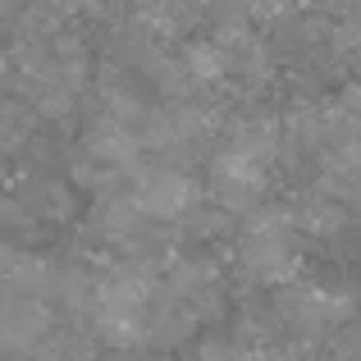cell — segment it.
Masks as SVG:
<instances>
[{
  "instance_id": "52a82bcc",
  "label": "cell",
  "mask_w": 361,
  "mask_h": 361,
  "mask_svg": "<svg viewBox=\"0 0 361 361\" xmlns=\"http://www.w3.org/2000/svg\"><path fill=\"white\" fill-rule=\"evenodd\" d=\"M82 151H87L82 160L106 165V169H115V174H137V165H142V142H137V133L119 128V123H110V119H97V123H92L87 137H82Z\"/></svg>"
},
{
  "instance_id": "30bf717a",
  "label": "cell",
  "mask_w": 361,
  "mask_h": 361,
  "mask_svg": "<svg viewBox=\"0 0 361 361\" xmlns=\"http://www.w3.org/2000/svg\"><path fill=\"white\" fill-rule=\"evenodd\" d=\"M288 220H293V229L311 233V238H334V233L343 229L348 211L338 202H329L325 192H311V197H302V202L288 211Z\"/></svg>"
},
{
  "instance_id": "8992f818",
  "label": "cell",
  "mask_w": 361,
  "mask_h": 361,
  "mask_svg": "<svg viewBox=\"0 0 361 361\" xmlns=\"http://www.w3.org/2000/svg\"><path fill=\"white\" fill-rule=\"evenodd\" d=\"M55 329L51 307L37 298H14L5 293L0 298V353L9 357H32L46 343V334Z\"/></svg>"
},
{
  "instance_id": "9c48e42d",
  "label": "cell",
  "mask_w": 361,
  "mask_h": 361,
  "mask_svg": "<svg viewBox=\"0 0 361 361\" xmlns=\"http://www.w3.org/2000/svg\"><path fill=\"white\" fill-rule=\"evenodd\" d=\"M197 18V0H137V23L156 42H178Z\"/></svg>"
},
{
  "instance_id": "6da1fadb",
  "label": "cell",
  "mask_w": 361,
  "mask_h": 361,
  "mask_svg": "<svg viewBox=\"0 0 361 361\" xmlns=\"http://www.w3.org/2000/svg\"><path fill=\"white\" fill-rule=\"evenodd\" d=\"M151 293H156V283L137 265H123L101 283H92V329H97L101 343L115 348V353H133V348L147 343Z\"/></svg>"
},
{
  "instance_id": "ba28073f",
  "label": "cell",
  "mask_w": 361,
  "mask_h": 361,
  "mask_svg": "<svg viewBox=\"0 0 361 361\" xmlns=\"http://www.w3.org/2000/svg\"><path fill=\"white\" fill-rule=\"evenodd\" d=\"M142 229H147V224H142L133 197H106V202L92 211V224H87V233L106 247H123L128 238H137Z\"/></svg>"
},
{
  "instance_id": "277c9868",
  "label": "cell",
  "mask_w": 361,
  "mask_h": 361,
  "mask_svg": "<svg viewBox=\"0 0 361 361\" xmlns=\"http://www.w3.org/2000/svg\"><path fill=\"white\" fill-rule=\"evenodd\" d=\"M133 206H137L142 220H188V215L202 206V183L183 169L156 165L147 174H137L133 183Z\"/></svg>"
},
{
  "instance_id": "5bb4252c",
  "label": "cell",
  "mask_w": 361,
  "mask_h": 361,
  "mask_svg": "<svg viewBox=\"0 0 361 361\" xmlns=\"http://www.w3.org/2000/svg\"><path fill=\"white\" fill-rule=\"evenodd\" d=\"M18 256H23V252H18V247H14V243H5V238H0V283H5V279H9V274H14V265H18Z\"/></svg>"
},
{
  "instance_id": "5b68a950",
  "label": "cell",
  "mask_w": 361,
  "mask_h": 361,
  "mask_svg": "<svg viewBox=\"0 0 361 361\" xmlns=\"http://www.w3.org/2000/svg\"><path fill=\"white\" fill-rule=\"evenodd\" d=\"M265 183H270V169L265 165H252V160L233 156V151H215L211 160V192L220 202L224 215H243L261 202Z\"/></svg>"
},
{
  "instance_id": "4fadbf2b",
  "label": "cell",
  "mask_w": 361,
  "mask_h": 361,
  "mask_svg": "<svg viewBox=\"0 0 361 361\" xmlns=\"http://www.w3.org/2000/svg\"><path fill=\"white\" fill-rule=\"evenodd\" d=\"M188 361H238V357H233V348H224V343H202Z\"/></svg>"
},
{
  "instance_id": "8fae6325",
  "label": "cell",
  "mask_w": 361,
  "mask_h": 361,
  "mask_svg": "<svg viewBox=\"0 0 361 361\" xmlns=\"http://www.w3.org/2000/svg\"><path fill=\"white\" fill-rule=\"evenodd\" d=\"M178 64H183L192 87H220V82L229 78V60H224L220 42H188L183 55H178Z\"/></svg>"
},
{
  "instance_id": "7a4b0ae2",
  "label": "cell",
  "mask_w": 361,
  "mask_h": 361,
  "mask_svg": "<svg viewBox=\"0 0 361 361\" xmlns=\"http://www.w3.org/2000/svg\"><path fill=\"white\" fill-rule=\"evenodd\" d=\"M238 261L256 283L288 288L293 274H298V229H293L288 211H279V206L256 211L238 238Z\"/></svg>"
},
{
  "instance_id": "7c38bea8",
  "label": "cell",
  "mask_w": 361,
  "mask_h": 361,
  "mask_svg": "<svg viewBox=\"0 0 361 361\" xmlns=\"http://www.w3.org/2000/svg\"><path fill=\"white\" fill-rule=\"evenodd\" d=\"M32 106H18V101H0V147H18L32 133Z\"/></svg>"
},
{
  "instance_id": "9a60e30c",
  "label": "cell",
  "mask_w": 361,
  "mask_h": 361,
  "mask_svg": "<svg viewBox=\"0 0 361 361\" xmlns=\"http://www.w3.org/2000/svg\"><path fill=\"white\" fill-rule=\"evenodd\" d=\"M357 73H361V46H357Z\"/></svg>"
},
{
  "instance_id": "3957f363",
  "label": "cell",
  "mask_w": 361,
  "mask_h": 361,
  "mask_svg": "<svg viewBox=\"0 0 361 361\" xmlns=\"http://www.w3.org/2000/svg\"><path fill=\"white\" fill-rule=\"evenodd\" d=\"M348 316H353V298L338 288H320V283H288L274 302V320L302 338H320Z\"/></svg>"
}]
</instances>
